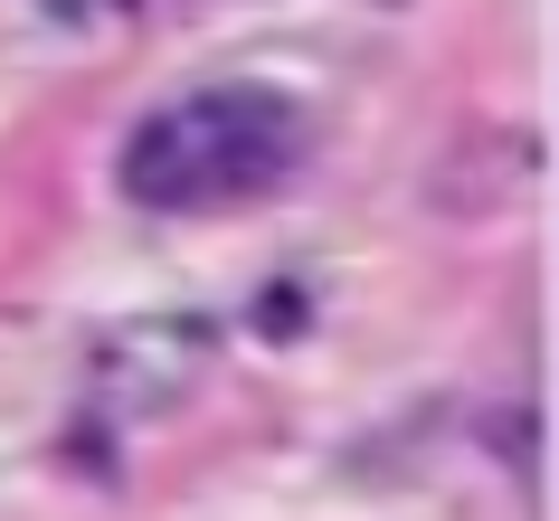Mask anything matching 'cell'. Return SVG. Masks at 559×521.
<instances>
[{"label": "cell", "instance_id": "1", "mask_svg": "<svg viewBox=\"0 0 559 521\" xmlns=\"http://www.w3.org/2000/svg\"><path fill=\"white\" fill-rule=\"evenodd\" d=\"M295 162V105L275 86H200L143 115L123 143V200L143 209H228L275 190Z\"/></svg>", "mask_w": 559, "mask_h": 521}]
</instances>
